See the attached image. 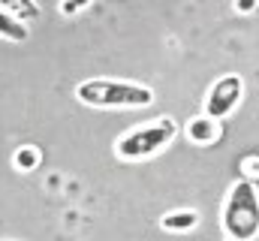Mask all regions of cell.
I'll return each mask as SVG.
<instances>
[{"instance_id": "1", "label": "cell", "mask_w": 259, "mask_h": 241, "mask_svg": "<svg viewBox=\"0 0 259 241\" xmlns=\"http://www.w3.org/2000/svg\"><path fill=\"white\" fill-rule=\"evenodd\" d=\"M75 100L91 109H148L157 97L148 85L121 78H88L75 88Z\"/></svg>"}, {"instance_id": "2", "label": "cell", "mask_w": 259, "mask_h": 241, "mask_svg": "<svg viewBox=\"0 0 259 241\" xmlns=\"http://www.w3.org/2000/svg\"><path fill=\"white\" fill-rule=\"evenodd\" d=\"M220 226L226 238L235 241H253L259 235V193L250 178H238L229 187Z\"/></svg>"}, {"instance_id": "3", "label": "cell", "mask_w": 259, "mask_h": 241, "mask_svg": "<svg viewBox=\"0 0 259 241\" xmlns=\"http://www.w3.org/2000/svg\"><path fill=\"white\" fill-rule=\"evenodd\" d=\"M178 136V120L163 115V118L142 124L136 130H127L118 142H115V154L124 163H142L154 154H160L166 145H172V139Z\"/></svg>"}, {"instance_id": "4", "label": "cell", "mask_w": 259, "mask_h": 241, "mask_svg": "<svg viewBox=\"0 0 259 241\" xmlns=\"http://www.w3.org/2000/svg\"><path fill=\"white\" fill-rule=\"evenodd\" d=\"M241 94H244V78L238 72H226V75H220L208 88V97H205L202 112L211 115V118H217V120L229 118L235 112V106L241 103Z\"/></svg>"}, {"instance_id": "5", "label": "cell", "mask_w": 259, "mask_h": 241, "mask_svg": "<svg viewBox=\"0 0 259 241\" xmlns=\"http://www.w3.org/2000/svg\"><path fill=\"white\" fill-rule=\"evenodd\" d=\"M184 136H187V142H190V145L208 148V145H214V142L223 136V127H220V120H217V118H211V115H205V112H202L199 118L187 120Z\"/></svg>"}, {"instance_id": "6", "label": "cell", "mask_w": 259, "mask_h": 241, "mask_svg": "<svg viewBox=\"0 0 259 241\" xmlns=\"http://www.w3.org/2000/svg\"><path fill=\"white\" fill-rule=\"evenodd\" d=\"M160 226L166 232H193L199 226V211L193 208H181V211H169L160 217Z\"/></svg>"}, {"instance_id": "7", "label": "cell", "mask_w": 259, "mask_h": 241, "mask_svg": "<svg viewBox=\"0 0 259 241\" xmlns=\"http://www.w3.org/2000/svg\"><path fill=\"white\" fill-rule=\"evenodd\" d=\"M0 9L9 12V15L18 18V21H24V24H33V21L42 15V9H39L36 0H0Z\"/></svg>"}, {"instance_id": "8", "label": "cell", "mask_w": 259, "mask_h": 241, "mask_svg": "<svg viewBox=\"0 0 259 241\" xmlns=\"http://www.w3.org/2000/svg\"><path fill=\"white\" fill-rule=\"evenodd\" d=\"M27 36H30L27 24L18 21V18H12L9 12L0 9V39H9V43H27Z\"/></svg>"}, {"instance_id": "9", "label": "cell", "mask_w": 259, "mask_h": 241, "mask_svg": "<svg viewBox=\"0 0 259 241\" xmlns=\"http://www.w3.org/2000/svg\"><path fill=\"white\" fill-rule=\"evenodd\" d=\"M39 160H42V154H39L33 145H21V148L15 151V157H12V163H15L18 172H30V169H36Z\"/></svg>"}, {"instance_id": "10", "label": "cell", "mask_w": 259, "mask_h": 241, "mask_svg": "<svg viewBox=\"0 0 259 241\" xmlns=\"http://www.w3.org/2000/svg\"><path fill=\"white\" fill-rule=\"evenodd\" d=\"M84 6H91V0H61V15H78Z\"/></svg>"}, {"instance_id": "11", "label": "cell", "mask_w": 259, "mask_h": 241, "mask_svg": "<svg viewBox=\"0 0 259 241\" xmlns=\"http://www.w3.org/2000/svg\"><path fill=\"white\" fill-rule=\"evenodd\" d=\"M241 172H244V178H256L259 175V157H241Z\"/></svg>"}, {"instance_id": "12", "label": "cell", "mask_w": 259, "mask_h": 241, "mask_svg": "<svg viewBox=\"0 0 259 241\" xmlns=\"http://www.w3.org/2000/svg\"><path fill=\"white\" fill-rule=\"evenodd\" d=\"M259 6V0H235V9L241 12V15H247V12H253Z\"/></svg>"}, {"instance_id": "13", "label": "cell", "mask_w": 259, "mask_h": 241, "mask_svg": "<svg viewBox=\"0 0 259 241\" xmlns=\"http://www.w3.org/2000/svg\"><path fill=\"white\" fill-rule=\"evenodd\" d=\"M226 241H235V238H226Z\"/></svg>"}]
</instances>
